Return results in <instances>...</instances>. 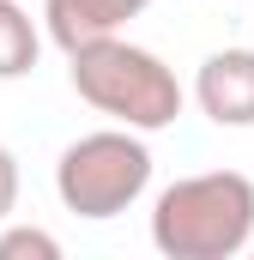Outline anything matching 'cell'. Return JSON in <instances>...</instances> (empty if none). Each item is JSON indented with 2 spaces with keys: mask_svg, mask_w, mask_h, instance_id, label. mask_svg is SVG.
<instances>
[{
  "mask_svg": "<svg viewBox=\"0 0 254 260\" xmlns=\"http://www.w3.org/2000/svg\"><path fill=\"white\" fill-rule=\"evenodd\" d=\"M248 242H254V182L242 170L182 176L151 206V248L164 260H230Z\"/></svg>",
  "mask_w": 254,
  "mask_h": 260,
  "instance_id": "1",
  "label": "cell"
},
{
  "mask_svg": "<svg viewBox=\"0 0 254 260\" xmlns=\"http://www.w3.org/2000/svg\"><path fill=\"white\" fill-rule=\"evenodd\" d=\"M67 61H73V91H79L97 115H109L115 127H133V133L176 127V115H182V85H176V73L157 61L151 49L127 43L121 30H115V37H97V43H85V49H73Z\"/></svg>",
  "mask_w": 254,
  "mask_h": 260,
  "instance_id": "2",
  "label": "cell"
},
{
  "mask_svg": "<svg viewBox=\"0 0 254 260\" xmlns=\"http://www.w3.org/2000/svg\"><path fill=\"white\" fill-rule=\"evenodd\" d=\"M151 188V151L133 127H103L73 139L55 164V194L73 218H121L133 200Z\"/></svg>",
  "mask_w": 254,
  "mask_h": 260,
  "instance_id": "3",
  "label": "cell"
},
{
  "mask_svg": "<svg viewBox=\"0 0 254 260\" xmlns=\"http://www.w3.org/2000/svg\"><path fill=\"white\" fill-rule=\"evenodd\" d=\"M194 103L218 127H254V49H218L194 73Z\"/></svg>",
  "mask_w": 254,
  "mask_h": 260,
  "instance_id": "4",
  "label": "cell"
},
{
  "mask_svg": "<svg viewBox=\"0 0 254 260\" xmlns=\"http://www.w3.org/2000/svg\"><path fill=\"white\" fill-rule=\"evenodd\" d=\"M151 0H43V24L55 37V49H85L97 37H115L127 18H139Z\"/></svg>",
  "mask_w": 254,
  "mask_h": 260,
  "instance_id": "5",
  "label": "cell"
},
{
  "mask_svg": "<svg viewBox=\"0 0 254 260\" xmlns=\"http://www.w3.org/2000/svg\"><path fill=\"white\" fill-rule=\"evenodd\" d=\"M43 55V37L18 0H0V79H24Z\"/></svg>",
  "mask_w": 254,
  "mask_h": 260,
  "instance_id": "6",
  "label": "cell"
},
{
  "mask_svg": "<svg viewBox=\"0 0 254 260\" xmlns=\"http://www.w3.org/2000/svg\"><path fill=\"white\" fill-rule=\"evenodd\" d=\"M0 260H61V242L37 224H12L0 230Z\"/></svg>",
  "mask_w": 254,
  "mask_h": 260,
  "instance_id": "7",
  "label": "cell"
},
{
  "mask_svg": "<svg viewBox=\"0 0 254 260\" xmlns=\"http://www.w3.org/2000/svg\"><path fill=\"white\" fill-rule=\"evenodd\" d=\"M12 206H18V157L0 145V224L12 218Z\"/></svg>",
  "mask_w": 254,
  "mask_h": 260,
  "instance_id": "8",
  "label": "cell"
}]
</instances>
